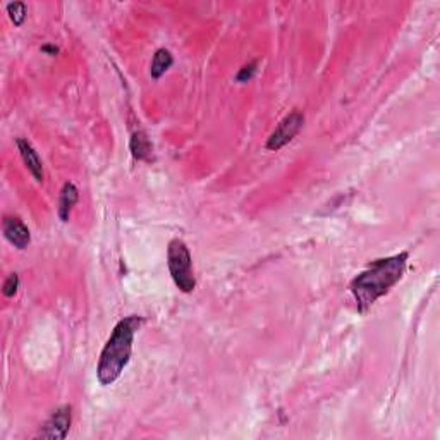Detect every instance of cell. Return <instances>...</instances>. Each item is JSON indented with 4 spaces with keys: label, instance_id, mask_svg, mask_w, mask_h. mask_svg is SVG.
I'll list each match as a JSON object with an SVG mask.
<instances>
[{
    "label": "cell",
    "instance_id": "obj_1",
    "mask_svg": "<svg viewBox=\"0 0 440 440\" xmlns=\"http://www.w3.org/2000/svg\"><path fill=\"white\" fill-rule=\"evenodd\" d=\"M408 256V252H402L394 256L380 258V260L372 261L361 274L352 279L349 289L355 296L356 308L359 313H366L380 298H384L405 277Z\"/></svg>",
    "mask_w": 440,
    "mask_h": 440
},
{
    "label": "cell",
    "instance_id": "obj_2",
    "mask_svg": "<svg viewBox=\"0 0 440 440\" xmlns=\"http://www.w3.org/2000/svg\"><path fill=\"white\" fill-rule=\"evenodd\" d=\"M143 318L131 315L122 318L112 330L107 344L101 349L97 366V378L101 385H112L122 375L133 352V341L140 330Z\"/></svg>",
    "mask_w": 440,
    "mask_h": 440
},
{
    "label": "cell",
    "instance_id": "obj_3",
    "mask_svg": "<svg viewBox=\"0 0 440 440\" xmlns=\"http://www.w3.org/2000/svg\"><path fill=\"white\" fill-rule=\"evenodd\" d=\"M167 265L170 277L181 293H193L196 287V279L193 274L191 253L181 239H172L167 246Z\"/></svg>",
    "mask_w": 440,
    "mask_h": 440
},
{
    "label": "cell",
    "instance_id": "obj_4",
    "mask_svg": "<svg viewBox=\"0 0 440 440\" xmlns=\"http://www.w3.org/2000/svg\"><path fill=\"white\" fill-rule=\"evenodd\" d=\"M303 124H304V115L298 111L291 112L287 117L282 119L281 124L275 127L274 133L270 134V138H268V141H267V150H272V152L281 150V148L286 147L287 143H291V141L296 138V134L300 133Z\"/></svg>",
    "mask_w": 440,
    "mask_h": 440
},
{
    "label": "cell",
    "instance_id": "obj_5",
    "mask_svg": "<svg viewBox=\"0 0 440 440\" xmlns=\"http://www.w3.org/2000/svg\"><path fill=\"white\" fill-rule=\"evenodd\" d=\"M69 428H71V408L63 406V408L54 411L52 416L47 420V423L43 425L38 435L42 439L63 440L67 437Z\"/></svg>",
    "mask_w": 440,
    "mask_h": 440
},
{
    "label": "cell",
    "instance_id": "obj_6",
    "mask_svg": "<svg viewBox=\"0 0 440 440\" xmlns=\"http://www.w3.org/2000/svg\"><path fill=\"white\" fill-rule=\"evenodd\" d=\"M2 231L7 241H9L14 248L24 250L30 245V229L26 227V224L21 219H16V217H6L2 222Z\"/></svg>",
    "mask_w": 440,
    "mask_h": 440
},
{
    "label": "cell",
    "instance_id": "obj_7",
    "mask_svg": "<svg viewBox=\"0 0 440 440\" xmlns=\"http://www.w3.org/2000/svg\"><path fill=\"white\" fill-rule=\"evenodd\" d=\"M16 145H17V150H19V154H21V158H23L24 165L28 167L31 176L35 177L38 183H43V179H45L43 163H42V160H40L38 154H36L35 148H33V145L28 140H23V138H17Z\"/></svg>",
    "mask_w": 440,
    "mask_h": 440
},
{
    "label": "cell",
    "instance_id": "obj_8",
    "mask_svg": "<svg viewBox=\"0 0 440 440\" xmlns=\"http://www.w3.org/2000/svg\"><path fill=\"white\" fill-rule=\"evenodd\" d=\"M79 199V191L78 188L72 183H65L63 191H60V199H59V217L63 222H67L71 217L72 209L76 206Z\"/></svg>",
    "mask_w": 440,
    "mask_h": 440
},
{
    "label": "cell",
    "instance_id": "obj_9",
    "mask_svg": "<svg viewBox=\"0 0 440 440\" xmlns=\"http://www.w3.org/2000/svg\"><path fill=\"white\" fill-rule=\"evenodd\" d=\"M129 148H131V154H133V157L136 160H150L152 150H154V147H152L147 133H143V131H136V133H133V136H131V141H129Z\"/></svg>",
    "mask_w": 440,
    "mask_h": 440
},
{
    "label": "cell",
    "instance_id": "obj_10",
    "mask_svg": "<svg viewBox=\"0 0 440 440\" xmlns=\"http://www.w3.org/2000/svg\"><path fill=\"white\" fill-rule=\"evenodd\" d=\"M172 63H174L172 54H170L167 49H158L157 52H155L154 60H152V65H150L152 78L154 79L162 78V76L169 71Z\"/></svg>",
    "mask_w": 440,
    "mask_h": 440
},
{
    "label": "cell",
    "instance_id": "obj_11",
    "mask_svg": "<svg viewBox=\"0 0 440 440\" xmlns=\"http://www.w3.org/2000/svg\"><path fill=\"white\" fill-rule=\"evenodd\" d=\"M7 13H9L10 21L14 23V26H21L26 19V3L23 2H10L7 3Z\"/></svg>",
    "mask_w": 440,
    "mask_h": 440
},
{
    "label": "cell",
    "instance_id": "obj_12",
    "mask_svg": "<svg viewBox=\"0 0 440 440\" xmlns=\"http://www.w3.org/2000/svg\"><path fill=\"white\" fill-rule=\"evenodd\" d=\"M17 289H19V275L17 274H10L9 277L6 279V282H3L2 286V293L6 298H13L14 294L17 293Z\"/></svg>",
    "mask_w": 440,
    "mask_h": 440
},
{
    "label": "cell",
    "instance_id": "obj_13",
    "mask_svg": "<svg viewBox=\"0 0 440 440\" xmlns=\"http://www.w3.org/2000/svg\"><path fill=\"white\" fill-rule=\"evenodd\" d=\"M258 63H250V64H246L245 67L243 69H239V72H238V76H236V79H238L239 83H248V81H252V79L254 78V74H256V71H258Z\"/></svg>",
    "mask_w": 440,
    "mask_h": 440
},
{
    "label": "cell",
    "instance_id": "obj_14",
    "mask_svg": "<svg viewBox=\"0 0 440 440\" xmlns=\"http://www.w3.org/2000/svg\"><path fill=\"white\" fill-rule=\"evenodd\" d=\"M42 52L47 54V56L54 57V56H57V54H59V49H57L56 45H43L42 47Z\"/></svg>",
    "mask_w": 440,
    "mask_h": 440
}]
</instances>
